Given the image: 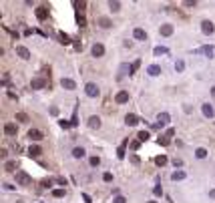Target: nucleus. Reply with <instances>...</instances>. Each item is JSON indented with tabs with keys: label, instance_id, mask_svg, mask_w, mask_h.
<instances>
[{
	"label": "nucleus",
	"instance_id": "37",
	"mask_svg": "<svg viewBox=\"0 0 215 203\" xmlns=\"http://www.w3.org/2000/svg\"><path fill=\"white\" fill-rule=\"evenodd\" d=\"M77 22H78V26H87V18L83 14H78L77 16Z\"/></svg>",
	"mask_w": 215,
	"mask_h": 203
},
{
	"label": "nucleus",
	"instance_id": "58",
	"mask_svg": "<svg viewBox=\"0 0 215 203\" xmlns=\"http://www.w3.org/2000/svg\"><path fill=\"white\" fill-rule=\"evenodd\" d=\"M149 203H157V201H149Z\"/></svg>",
	"mask_w": 215,
	"mask_h": 203
},
{
	"label": "nucleus",
	"instance_id": "28",
	"mask_svg": "<svg viewBox=\"0 0 215 203\" xmlns=\"http://www.w3.org/2000/svg\"><path fill=\"white\" fill-rule=\"evenodd\" d=\"M153 54H155V56H161V54H167V48H165V46H155Z\"/></svg>",
	"mask_w": 215,
	"mask_h": 203
},
{
	"label": "nucleus",
	"instance_id": "48",
	"mask_svg": "<svg viewBox=\"0 0 215 203\" xmlns=\"http://www.w3.org/2000/svg\"><path fill=\"white\" fill-rule=\"evenodd\" d=\"M73 44H74V48H77V50H81V48H83V42H78V40H74Z\"/></svg>",
	"mask_w": 215,
	"mask_h": 203
},
{
	"label": "nucleus",
	"instance_id": "36",
	"mask_svg": "<svg viewBox=\"0 0 215 203\" xmlns=\"http://www.w3.org/2000/svg\"><path fill=\"white\" fill-rule=\"evenodd\" d=\"M88 163H91V167H99V165H101V159L95 155V157H91V161H88Z\"/></svg>",
	"mask_w": 215,
	"mask_h": 203
},
{
	"label": "nucleus",
	"instance_id": "38",
	"mask_svg": "<svg viewBox=\"0 0 215 203\" xmlns=\"http://www.w3.org/2000/svg\"><path fill=\"white\" fill-rule=\"evenodd\" d=\"M183 69H185V62H183V61H177V62H175V70H177V73H181Z\"/></svg>",
	"mask_w": 215,
	"mask_h": 203
},
{
	"label": "nucleus",
	"instance_id": "33",
	"mask_svg": "<svg viewBox=\"0 0 215 203\" xmlns=\"http://www.w3.org/2000/svg\"><path fill=\"white\" fill-rule=\"evenodd\" d=\"M16 121L26 123V121H28V115H26V113H16Z\"/></svg>",
	"mask_w": 215,
	"mask_h": 203
},
{
	"label": "nucleus",
	"instance_id": "16",
	"mask_svg": "<svg viewBox=\"0 0 215 203\" xmlns=\"http://www.w3.org/2000/svg\"><path fill=\"white\" fill-rule=\"evenodd\" d=\"M88 127H91V129H101V119L96 115H92L91 119H88Z\"/></svg>",
	"mask_w": 215,
	"mask_h": 203
},
{
	"label": "nucleus",
	"instance_id": "41",
	"mask_svg": "<svg viewBox=\"0 0 215 203\" xmlns=\"http://www.w3.org/2000/svg\"><path fill=\"white\" fill-rule=\"evenodd\" d=\"M139 147H141V141H139V139H137V141H131V149H133V151H137Z\"/></svg>",
	"mask_w": 215,
	"mask_h": 203
},
{
	"label": "nucleus",
	"instance_id": "19",
	"mask_svg": "<svg viewBox=\"0 0 215 203\" xmlns=\"http://www.w3.org/2000/svg\"><path fill=\"white\" fill-rule=\"evenodd\" d=\"M4 133L6 135H16V125L14 123H6V125H4Z\"/></svg>",
	"mask_w": 215,
	"mask_h": 203
},
{
	"label": "nucleus",
	"instance_id": "1",
	"mask_svg": "<svg viewBox=\"0 0 215 203\" xmlns=\"http://www.w3.org/2000/svg\"><path fill=\"white\" fill-rule=\"evenodd\" d=\"M16 183L28 187V185H32V177L28 175L26 171H16Z\"/></svg>",
	"mask_w": 215,
	"mask_h": 203
},
{
	"label": "nucleus",
	"instance_id": "6",
	"mask_svg": "<svg viewBox=\"0 0 215 203\" xmlns=\"http://www.w3.org/2000/svg\"><path fill=\"white\" fill-rule=\"evenodd\" d=\"M91 52H92V56H103L105 54V46L101 44V42H95V44H92V48H91Z\"/></svg>",
	"mask_w": 215,
	"mask_h": 203
},
{
	"label": "nucleus",
	"instance_id": "44",
	"mask_svg": "<svg viewBox=\"0 0 215 203\" xmlns=\"http://www.w3.org/2000/svg\"><path fill=\"white\" fill-rule=\"evenodd\" d=\"M58 125H60V127H62V129H69V127H70V125H73V123H69V121H60V123H58Z\"/></svg>",
	"mask_w": 215,
	"mask_h": 203
},
{
	"label": "nucleus",
	"instance_id": "18",
	"mask_svg": "<svg viewBox=\"0 0 215 203\" xmlns=\"http://www.w3.org/2000/svg\"><path fill=\"white\" fill-rule=\"evenodd\" d=\"M185 177H187V173H185V171H181V169H179V171H173L171 179H173V181H183Z\"/></svg>",
	"mask_w": 215,
	"mask_h": 203
},
{
	"label": "nucleus",
	"instance_id": "56",
	"mask_svg": "<svg viewBox=\"0 0 215 203\" xmlns=\"http://www.w3.org/2000/svg\"><path fill=\"white\" fill-rule=\"evenodd\" d=\"M209 197H211V199H215V189H211V191H209Z\"/></svg>",
	"mask_w": 215,
	"mask_h": 203
},
{
	"label": "nucleus",
	"instance_id": "3",
	"mask_svg": "<svg viewBox=\"0 0 215 203\" xmlns=\"http://www.w3.org/2000/svg\"><path fill=\"white\" fill-rule=\"evenodd\" d=\"M85 92H87V97H91V99H96V97L101 95L99 87H96L95 83H87V87H85Z\"/></svg>",
	"mask_w": 215,
	"mask_h": 203
},
{
	"label": "nucleus",
	"instance_id": "49",
	"mask_svg": "<svg viewBox=\"0 0 215 203\" xmlns=\"http://www.w3.org/2000/svg\"><path fill=\"white\" fill-rule=\"evenodd\" d=\"M173 165H175V167H183V161H181V159H175Z\"/></svg>",
	"mask_w": 215,
	"mask_h": 203
},
{
	"label": "nucleus",
	"instance_id": "32",
	"mask_svg": "<svg viewBox=\"0 0 215 203\" xmlns=\"http://www.w3.org/2000/svg\"><path fill=\"white\" fill-rule=\"evenodd\" d=\"M155 163H157L159 167H163V165L167 163V157H165V155H159V157H155Z\"/></svg>",
	"mask_w": 215,
	"mask_h": 203
},
{
	"label": "nucleus",
	"instance_id": "53",
	"mask_svg": "<svg viewBox=\"0 0 215 203\" xmlns=\"http://www.w3.org/2000/svg\"><path fill=\"white\" fill-rule=\"evenodd\" d=\"M77 6L81 8V10H85V8H87V2H77Z\"/></svg>",
	"mask_w": 215,
	"mask_h": 203
},
{
	"label": "nucleus",
	"instance_id": "9",
	"mask_svg": "<svg viewBox=\"0 0 215 203\" xmlns=\"http://www.w3.org/2000/svg\"><path fill=\"white\" fill-rule=\"evenodd\" d=\"M36 18L38 20H46L48 18V6H38L36 8Z\"/></svg>",
	"mask_w": 215,
	"mask_h": 203
},
{
	"label": "nucleus",
	"instance_id": "29",
	"mask_svg": "<svg viewBox=\"0 0 215 203\" xmlns=\"http://www.w3.org/2000/svg\"><path fill=\"white\" fill-rule=\"evenodd\" d=\"M109 8H111L113 12H119L121 10V2H117V0L113 2V0H111V2H109Z\"/></svg>",
	"mask_w": 215,
	"mask_h": 203
},
{
	"label": "nucleus",
	"instance_id": "20",
	"mask_svg": "<svg viewBox=\"0 0 215 203\" xmlns=\"http://www.w3.org/2000/svg\"><path fill=\"white\" fill-rule=\"evenodd\" d=\"M125 123H127L129 127H135L139 123V117L137 115H127V117H125Z\"/></svg>",
	"mask_w": 215,
	"mask_h": 203
},
{
	"label": "nucleus",
	"instance_id": "51",
	"mask_svg": "<svg viewBox=\"0 0 215 203\" xmlns=\"http://www.w3.org/2000/svg\"><path fill=\"white\" fill-rule=\"evenodd\" d=\"M4 189H6V191H12V189H14V185H10V183H4Z\"/></svg>",
	"mask_w": 215,
	"mask_h": 203
},
{
	"label": "nucleus",
	"instance_id": "34",
	"mask_svg": "<svg viewBox=\"0 0 215 203\" xmlns=\"http://www.w3.org/2000/svg\"><path fill=\"white\" fill-rule=\"evenodd\" d=\"M139 66H141V58H137V61H135L133 65H131V74H133V73H137V69H139Z\"/></svg>",
	"mask_w": 215,
	"mask_h": 203
},
{
	"label": "nucleus",
	"instance_id": "57",
	"mask_svg": "<svg viewBox=\"0 0 215 203\" xmlns=\"http://www.w3.org/2000/svg\"><path fill=\"white\" fill-rule=\"evenodd\" d=\"M211 95H213V99H215V87L211 88Z\"/></svg>",
	"mask_w": 215,
	"mask_h": 203
},
{
	"label": "nucleus",
	"instance_id": "17",
	"mask_svg": "<svg viewBox=\"0 0 215 203\" xmlns=\"http://www.w3.org/2000/svg\"><path fill=\"white\" fill-rule=\"evenodd\" d=\"M147 73H149L151 77H157V74L163 73V70H161V66H159V65H151L149 69H147Z\"/></svg>",
	"mask_w": 215,
	"mask_h": 203
},
{
	"label": "nucleus",
	"instance_id": "54",
	"mask_svg": "<svg viewBox=\"0 0 215 203\" xmlns=\"http://www.w3.org/2000/svg\"><path fill=\"white\" fill-rule=\"evenodd\" d=\"M185 6H195V0H185Z\"/></svg>",
	"mask_w": 215,
	"mask_h": 203
},
{
	"label": "nucleus",
	"instance_id": "23",
	"mask_svg": "<svg viewBox=\"0 0 215 203\" xmlns=\"http://www.w3.org/2000/svg\"><path fill=\"white\" fill-rule=\"evenodd\" d=\"M195 157H197V159H205V157H207V149H205V147L195 149Z\"/></svg>",
	"mask_w": 215,
	"mask_h": 203
},
{
	"label": "nucleus",
	"instance_id": "21",
	"mask_svg": "<svg viewBox=\"0 0 215 203\" xmlns=\"http://www.w3.org/2000/svg\"><path fill=\"white\" fill-rule=\"evenodd\" d=\"M73 157L74 159H83L85 157V149H83V147H74L73 149Z\"/></svg>",
	"mask_w": 215,
	"mask_h": 203
},
{
	"label": "nucleus",
	"instance_id": "43",
	"mask_svg": "<svg viewBox=\"0 0 215 203\" xmlns=\"http://www.w3.org/2000/svg\"><path fill=\"white\" fill-rule=\"evenodd\" d=\"M131 163H133V165H139V163H141V159H139L137 155H131Z\"/></svg>",
	"mask_w": 215,
	"mask_h": 203
},
{
	"label": "nucleus",
	"instance_id": "55",
	"mask_svg": "<svg viewBox=\"0 0 215 203\" xmlns=\"http://www.w3.org/2000/svg\"><path fill=\"white\" fill-rule=\"evenodd\" d=\"M83 199H85V203H92V201H91V197H88L87 193H83Z\"/></svg>",
	"mask_w": 215,
	"mask_h": 203
},
{
	"label": "nucleus",
	"instance_id": "14",
	"mask_svg": "<svg viewBox=\"0 0 215 203\" xmlns=\"http://www.w3.org/2000/svg\"><path fill=\"white\" fill-rule=\"evenodd\" d=\"M28 155H30V157H40V155H43V149H40L38 145H30V149H28Z\"/></svg>",
	"mask_w": 215,
	"mask_h": 203
},
{
	"label": "nucleus",
	"instance_id": "8",
	"mask_svg": "<svg viewBox=\"0 0 215 203\" xmlns=\"http://www.w3.org/2000/svg\"><path fill=\"white\" fill-rule=\"evenodd\" d=\"M60 84H62V88H66V91H74V88H77V83H74L73 79H66V77H62Z\"/></svg>",
	"mask_w": 215,
	"mask_h": 203
},
{
	"label": "nucleus",
	"instance_id": "50",
	"mask_svg": "<svg viewBox=\"0 0 215 203\" xmlns=\"http://www.w3.org/2000/svg\"><path fill=\"white\" fill-rule=\"evenodd\" d=\"M175 135V129H167V133H165V137H173Z\"/></svg>",
	"mask_w": 215,
	"mask_h": 203
},
{
	"label": "nucleus",
	"instance_id": "2",
	"mask_svg": "<svg viewBox=\"0 0 215 203\" xmlns=\"http://www.w3.org/2000/svg\"><path fill=\"white\" fill-rule=\"evenodd\" d=\"M169 121H171L169 113H159V115H157V123L153 125V129H163V127H165Z\"/></svg>",
	"mask_w": 215,
	"mask_h": 203
},
{
	"label": "nucleus",
	"instance_id": "15",
	"mask_svg": "<svg viewBox=\"0 0 215 203\" xmlns=\"http://www.w3.org/2000/svg\"><path fill=\"white\" fill-rule=\"evenodd\" d=\"M133 36H135L137 40H147V32L143 30V28H135V30H133Z\"/></svg>",
	"mask_w": 215,
	"mask_h": 203
},
{
	"label": "nucleus",
	"instance_id": "13",
	"mask_svg": "<svg viewBox=\"0 0 215 203\" xmlns=\"http://www.w3.org/2000/svg\"><path fill=\"white\" fill-rule=\"evenodd\" d=\"M201 111H203V115H205V117H207V119H211V117L215 115V113H213V107H211V105H209V103H205V105H201Z\"/></svg>",
	"mask_w": 215,
	"mask_h": 203
},
{
	"label": "nucleus",
	"instance_id": "27",
	"mask_svg": "<svg viewBox=\"0 0 215 203\" xmlns=\"http://www.w3.org/2000/svg\"><path fill=\"white\" fill-rule=\"evenodd\" d=\"M127 143H129V141H125L123 145L117 149V157H119V159H125V147H127Z\"/></svg>",
	"mask_w": 215,
	"mask_h": 203
},
{
	"label": "nucleus",
	"instance_id": "10",
	"mask_svg": "<svg viewBox=\"0 0 215 203\" xmlns=\"http://www.w3.org/2000/svg\"><path fill=\"white\" fill-rule=\"evenodd\" d=\"M16 54H18L20 58H24V61L30 58V50H28L26 46H16Z\"/></svg>",
	"mask_w": 215,
	"mask_h": 203
},
{
	"label": "nucleus",
	"instance_id": "42",
	"mask_svg": "<svg viewBox=\"0 0 215 203\" xmlns=\"http://www.w3.org/2000/svg\"><path fill=\"white\" fill-rule=\"evenodd\" d=\"M113 203H127V199H125L123 195H117L115 199H113Z\"/></svg>",
	"mask_w": 215,
	"mask_h": 203
},
{
	"label": "nucleus",
	"instance_id": "59",
	"mask_svg": "<svg viewBox=\"0 0 215 203\" xmlns=\"http://www.w3.org/2000/svg\"><path fill=\"white\" fill-rule=\"evenodd\" d=\"M40 203H44V201H40Z\"/></svg>",
	"mask_w": 215,
	"mask_h": 203
},
{
	"label": "nucleus",
	"instance_id": "25",
	"mask_svg": "<svg viewBox=\"0 0 215 203\" xmlns=\"http://www.w3.org/2000/svg\"><path fill=\"white\" fill-rule=\"evenodd\" d=\"M195 52H205L209 58L213 56V46H203V48H199V50H195Z\"/></svg>",
	"mask_w": 215,
	"mask_h": 203
},
{
	"label": "nucleus",
	"instance_id": "45",
	"mask_svg": "<svg viewBox=\"0 0 215 203\" xmlns=\"http://www.w3.org/2000/svg\"><path fill=\"white\" fill-rule=\"evenodd\" d=\"M153 193H155V195H163V189H161V185H157V187L153 189Z\"/></svg>",
	"mask_w": 215,
	"mask_h": 203
},
{
	"label": "nucleus",
	"instance_id": "12",
	"mask_svg": "<svg viewBox=\"0 0 215 203\" xmlns=\"http://www.w3.org/2000/svg\"><path fill=\"white\" fill-rule=\"evenodd\" d=\"M159 32H161V36H171L173 34V24H161Z\"/></svg>",
	"mask_w": 215,
	"mask_h": 203
},
{
	"label": "nucleus",
	"instance_id": "52",
	"mask_svg": "<svg viewBox=\"0 0 215 203\" xmlns=\"http://www.w3.org/2000/svg\"><path fill=\"white\" fill-rule=\"evenodd\" d=\"M6 155H8V151H6V149H0V157L6 159Z\"/></svg>",
	"mask_w": 215,
	"mask_h": 203
},
{
	"label": "nucleus",
	"instance_id": "47",
	"mask_svg": "<svg viewBox=\"0 0 215 203\" xmlns=\"http://www.w3.org/2000/svg\"><path fill=\"white\" fill-rule=\"evenodd\" d=\"M43 187H46V189H48V187H52V181H50V179H46V181H43Z\"/></svg>",
	"mask_w": 215,
	"mask_h": 203
},
{
	"label": "nucleus",
	"instance_id": "40",
	"mask_svg": "<svg viewBox=\"0 0 215 203\" xmlns=\"http://www.w3.org/2000/svg\"><path fill=\"white\" fill-rule=\"evenodd\" d=\"M103 181H105V183H111V181H113V173H105V175H103Z\"/></svg>",
	"mask_w": 215,
	"mask_h": 203
},
{
	"label": "nucleus",
	"instance_id": "26",
	"mask_svg": "<svg viewBox=\"0 0 215 203\" xmlns=\"http://www.w3.org/2000/svg\"><path fill=\"white\" fill-rule=\"evenodd\" d=\"M58 38H60L62 44H70V42H73V40H70V36L65 34V32H58Z\"/></svg>",
	"mask_w": 215,
	"mask_h": 203
},
{
	"label": "nucleus",
	"instance_id": "31",
	"mask_svg": "<svg viewBox=\"0 0 215 203\" xmlns=\"http://www.w3.org/2000/svg\"><path fill=\"white\" fill-rule=\"evenodd\" d=\"M157 143H159V145H163V147H167V145H169V143H171V139L163 135V137H159V139H157Z\"/></svg>",
	"mask_w": 215,
	"mask_h": 203
},
{
	"label": "nucleus",
	"instance_id": "7",
	"mask_svg": "<svg viewBox=\"0 0 215 203\" xmlns=\"http://www.w3.org/2000/svg\"><path fill=\"white\" fill-rule=\"evenodd\" d=\"M115 103H119V105L129 103V92L127 91H119V92H117V97H115Z\"/></svg>",
	"mask_w": 215,
	"mask_h": 203
},
{
	"label": "nucleus",
	"instance_id": "11",
	"mask_svg": "<svg viewBox=\"0 0 215 203\" xmlns=\"http://www.w3.org/2000/svg\"><path fill=\"white\" fill-rule=\"evenodd\" d=\"M28 139L34 141V143H38L40 139H43V133H40L38 129H30V131H28Z\"/></svg>",
	"mask_w": 215,
	"mask_h": 203
},
{
	"label": "nucleus",
	"instance_id": "5",
	"mask_svg": "<svg viewBox=\"0 0 215 203\" xmlns=\"http://www.w3.org/2000/svg\"><path fill=\"white\" fill-rule=\"evenodd\" d=\"M30 87L34 91H40V88H46V79H40V77H34L30 81Z\"/></svg>",
	"mask_w": 215,
	"mask_h": 203
},
{
	"label": "nucleus",
	"instance_id": "24",
	"mask_svg": "<svg viewBox=\"0 0 215 203\" xmlns=\"http://www.w3.org/2000/svg\"><path fill=\"white\" fill-rule=\"evenodd\" d=\"M4 171H8V173L16 171V161H6L4 163Z\"/></svg>",
	"mask_w": 215,
	"mask_h": 203
},
{
	"label": "nucleus",
	"instance_id": "39",
	"mask_svg": "<svg viewBox=\"0 0 215 203\" xmlns=\"http://www.w3.org/2000/svg\"><path fill=\"white\" fill-rule=\"evenodd\" d=\"M52 197H65V189H54Z\"/></svg>",
	"mask_w": 215,
	"mask_h": 203
},
{
	"label": "nucleus",
	"instance_id": "30",
	"mask_svg": "<svg viewBox=\"0 0 215 203\" xmlns=\"http://www.w3.org/2000/svg\"><path fill=\"white\" fill-rule=\"evenodd\" d=\"M137 139H139V141H141V143H145V141H149V133H147V131H141V133H139V135H137Z\"/></svg>",
	"mask_w": 215,
	"mask_h": 203
},
{
	"label": "nucleus",
	"instance_id": "46",
	"mask_svg": "<svg viewBox=\"0 0 215 203\" xmlns=\"http://www.w3.org/2000/svg\"><path fill=\"white\" fill-rule=\"evenodd\" d=\"M56 183H58V185H62V187H65V185H66V179H65V177H56Z\"/></svg>",
	"mask_w": 215,
	"mask_h": 203
},
{
	"label": "nucleus",
	"instance_id": "22",
	"mask_svg": "<svg viewBox=\"0 0 215 203\" xmlns=\"http://www.w3.org/2000/svg\"><path fill=\"white\" fill-rule=\"evenodd\" d=\"M99 24H101V28H109V26H111V18H107V16H101V18H99Z\"/></svg>",
	"mask_w": 215,
	"mask_h": 203
},
{
	"label": "nucleus",
	"instance_id": "4",
	"mask_svg": "<svg viewBox=\"0 0 215 203\" xmlns=\"http://www.w3.org/2000/svg\"><path fill=\"white\" fill-rule=\"evenodd\" d=\"M201 32H203V34H213L215 24L211 22V20H203V22H201Z\"/></svg>",
	"mask_w": 215,
	"mask_h": 203
},
{
	"label": "nucleus",
	"instance_id": "35",
	"mask_svg": "<svg viewBox=\"0 0 215 203\" xmlns=\"http://www.w3.org/2000/svg\"><path fill=\"white\" fill-rule=\"evenodd\" d=\"M121 74H131V66L123 62V65H121Z\"/></svg>",
	"mask_w": 215,
	"mask_h": 203
}]
</instances>
